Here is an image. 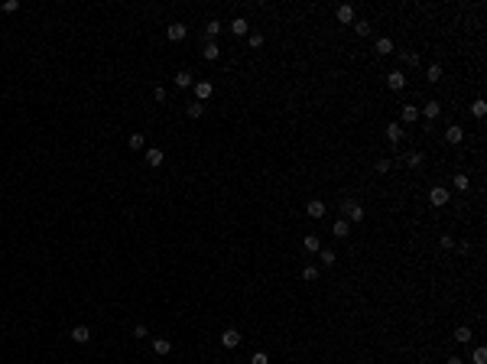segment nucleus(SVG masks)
<instances>
[{"instance_id":"nucleus-1","label":"nucleus","mask_w":487,"mask_h":364,"mask_svg":"<svg viewBox=\"0 0 487 364\" xmlns=\"http://www.w3.org/2000/svg\"><path fill=\"white\" fill-rule=\"evenodd\" d=\"M449 199H451V192L445 186H432L429 189V202H432L435 208H445V205H449Z\"/></svg>"},{"instance_id":"nucleus-2","label":"nucleus","mask_w":487,"mask_h":364,"mask_svg":"<svg viewBox=\"0 0 487 364\" xmlns=\"http://www.w3.org/2000/svg\"><path fill=\"white\" fill-rule=\"evenodd\" d=\"M341 211H344V221H364V208H361V202H354V199L344 202Z\"/></svg>"},{"instance_id":"nucleus-3","label":"nucleus","mask_w":487,"mask_h":364,"mask_svg":"<svg viewBox=\"0 0 487 364\" xmlns=\"http://www.w3.org/2000/svg\"><path fill=\"white\" fill-rule=\"evenodd\" d=\"M192 91H195V101H201V104H205V101H208L211 94H215V85L201 78V81H195V85H192Z\"/></svg>"},{"instance_id":"nucleus-4","label":"nucleus","mask_w":487,"mask_h":364,"mask_svg":"<svg viewBox=\"0 0 487 364\" xmlns=\"http://www.w3.org/2000/svg\"><path fill=\"white\" fill-rule=\"evenodd\" d=\"M387 85H390V91H403V88H406V72L403 69H393L387 75Z\"/></svg>"},{"instance_id":"nucleus-5","label":"nucleus","mask_w":487,"mask_h":364,"mask_svg":"<svg viewBox=\"0 0 487 364\" xmlns=\"http://www.w3.org/2000/svg\"><path fill=\"white\" fill-rule=\"evenodd\" d=\"M240 341L244 338H240L237 328H225V332H221V348H237Z\"/></svg>"},{"instance_id":"nucleus-6","label":"nucleus","mask_w":487,"mask_h":364,"mask_svg":"<svg viewBox=\"0 0 487 364\" xmlns=\"http://www.w3.org/2000/svg\"><path fill=\"white\" fill-rule=\"evenodd\" d=\"M325 211H328V205H325L322 199H312L309 205H305V215H309V218H315V221H318V218H325Z\"/></svg>"},{"instance_id":"nucleus-7","label":"nucleus","mask_w":487,"mask_h":364,"mask_svg":"<svg viewBox=\"0 0 487 364\" xmlns=\"http://www.w3.org/2000/svg\"><path fill=\"white\" fill-rule=\"evenodd\" d=\"M400 121H403V124H416V121H419V104H403Z\"/></svg>"},{"instance_id":"nucleus-8","label":"nucleus","mask_w":487,"mask_h":364,"mask_svg":"<svg viewBox=\"0 0 487 364\" xmlns=\"http://www.w3.org/2000/svg\"><path fill=\"white\" fill-rule=\"evenodd\" d=\"M72 341H75V345H88V341H91V328L88 325H75L72 328Z\"/></svg>"},{"instance_id":"nucleus-9","label":"nucleus","mask_w":487,"mask_h":364,"mask_svg":"<svg viewBox=\"0 0 487 364\" xmlns=\"http://www.w3.org/2000/svg\"><path fill=\"white\" fill-rule=\"evenodd\" d=\"M419 114H425L429 121H435V117L442 114V101H425L422 108H419Z\"/></svg>"},{"instance_id":"nucleus-10","label":"nucleus","mask_w":487,"mask_h":364,"mask_svg":"<svg viewBox=\"0 0 487 364\" xmlns=\"http://www.w3.org/2000/svg\"><path fill=\"white\" fill-rule=\"evenodd\" d=\"M166 36H169L172 42H182V39L188 36V30H186L182 23H169V30H166Z\"/></svg>"},{"instance_id":"nucleus-11","label":"nucleus","mask_w":487,"mask_h":364,"mask_svg":"<svg viewBox=\"0 0 487 364\" xmlns=\"http://www.w3.org/2000/svg\"><path fill=\"white\" fill-rule=\"evenodd\" d=\"M445 140H449L451 147H458V143H461L464 140V127H458V124H451L449 130H445Z\"/></svg>"},{"instance_id":"nucleus-12","label":"nucleus","mask_w":487,"mask_h":364,"mask_svg":"<svg viewBox=\"0 0 487 364\" xmlns=\"http://www.w3.org/2000/svg\"><path fill=\"white\" fill-rule=\"evenodd\" d=\"M201 55H205V62H218V59H221V46H218V42H205Z\"/></svg>"},{"instance_id":"nucleus-13","label":"nucleus","mask_w":487,"mask_h":364,"mask_svg":"<svg viewBox=\"0 0 487 364\" xmlns=\"http://www.w3.org/2000/svg\"><path fill=\"white\" fill-rule=\"evenodd\" d=\"M162 160H166V153H162L159 147H150L147 150V166H153V169H156V166H162Z\"/></svg>"},{"instance_id":"nucleus-14","label":"nucleus","mask_w":487,"mask_h":364,"mask_svg":"<svg viewBox=\"0 0 487 364\" xmlns=\"http://www.w3.org/2000/svg\"><path fill=\"white\" fill-rule=\"evenodd\" d=\"M231 33H234V36H250V23L244 20V16H234V23H231Z\"/></svg>"},{"instance_id":"nucleus-15","label":"nucleus","mask_w":487,"mask_h":364,"mask_svg":"<svg viewBox=\"0 0 487 364\" xmlns=\"http://www.w3.org/2000/svg\"><path fill=\"white\" fill-rule=\"evenodd\" d=\"M335 16H338V23H354V7H351V3H341Z\"/></svg>"},{"instance_id":"nucleus-16","label":"nucleus","mask_w":487,"mask_h":364,"mask_svg":"<svg viewBox=\"0 0 487 364\" xmlns=\"http://www.w3.org/2000/svg\"><path fill=\"white\" fill-rule=\"evenodd\" d=\"M302 247L309 250V254H318V250H322V241H318V234H305V238H302Z\"/></svg>"},{"instance_id":"nucleus-17","label":"nucleus","mask_w":487,"mask_h":364,"mask_svg":"<svg viewBox=\"0 0 487 364\" xmlns=\"http://www.w3.org/2000/svg\"><path fill=\"white\" fill-rule=\"evenodd\" d=\"M172 81H176V88H192L195 85V78H192V72H176V78H172Z\"/></svg>"},{"instance_id":"nucleus-18","label":"nucleus","mask_w":487,"mask_h":364,"mask_svg":"<svg viewBox=\"0 0 487 364\" xmlns=\"http://www.w3.org/2000/svg\"><path fill=\"white\" fill-rule=\"evenodd\" d=\"M332 234H335V238H348V234H351V221H344V218H338V221L332 225Z\"/></svg>"},{"instance_id":"nucleus-19","label":"nucleus","mask_w":487,"mask_h":364,"mask_svg":"<svg viewBox=\"0 0 487 364\" xmlns=\"http://www.w3.org/2000/svg\"><path fill=\"white\" fill-rule=\"evenodd\" d=\"M153 351H156L159 358H166V355L172 351V341H169V338H153Z\"/></svg>"},{"instance_id":"nucleus-20","label":"nucleus","mask_w":487,"mask_h":364,"mask_svg":"<svg viewBox=\"0 0 487 364\" xmlns=\"http://www.w3.org/2000/svg\"><path fill=\"white\" fill-rule=\"evenodd\" d=\"M387 140H390V147H396L403 140V124H390L387 127Z\"/></svg>"},{"instance_id":"nucleus-21","label":"nucleus","mask_w":487,"mask_h":364,"mask_svg":"<svg viewBox=\"0 0 487 364\" xmlns=\"http://www.w3.org/2000/svg\"><path fill=\"white\" fill-rule=\"evenodd\" d=\"M374 49H377V55H390V52H393V39H390V36H380Z\"/></svg>"},{"instance_id":"nucleus-22","label":"nucleus","mask_w":487,"mask_h":364,"mask_svg":"<svg viewBox=\"0 0 487 364\" xmlns=\"http://www.w3.org/2000/svg\"><path fill=\"white\" fill-rule=\"evenodd\" d=\"M221 30H225V26L218 23V20H208V23H205V39H208V42H215V36H218Z\"/></svg>"},{"instance_id":"nucleus-23","label":"nucleus","mask_w":487,"mask_h":364,"mask_svg":"<svg viewBox=\"0 0 487 364\" xmlns=\"http://www.w3.org/2000/svg\"><path fill=\"white\" fill-rule=\"evenodd\" d=\"M186 114L192 117V121H198L201 114H205V104H201V101H188V108H186Z\"/></svg>"},{"instance_id":"nucleus-24","label":"nucleus","mask_w":487,"mask_h":364,"mask_svg":"<svg viewBox=\"0 0 487 364\" xmlns=\"http://www.w3.org/2000/svg\"><path fill=\"white\" fill-rule=\"evenodd\" d=\"M400 62H403V65H419V52H412V49H403V52H400Z\"/></svg>"},{"instance_id":"nucleus-25","label":"nucleus","mask_w":487,"mask_h":364,"mask_svg":"<svg viewBox=\"0 0 487 364\" xmlns=\"http://www.w3.org/2000/svg\"><path fill=\"white\" fill-rule=\"evenodd\" d=\"M471 338H474V335H471V328H468V325L455 328V341H458V345H468V341H471Z\"/></svg>"},{"instance_id":"nucleus-26","label":"nucleus","mask_w":487,"mask_h":364,"mask_svg":"<svg viewBox=\"0 0 487 364\" xmlns=\"http://www.w3.org/2000/svg\"><path fill=\"white\" fill-rule=\"evenodd\" d=\"M406 166H410V169H419V166H422V153H419V150L406 153Z\"/></svg>"},{"instance_id":"nucleus-27","label":"nucleus","mask_w":487,"mask_h":364,"mask_svg":"<svg viewBox=\"0 0 487 364\" xmlns=\"http://www.w3.org/2000/svg\"><path fill=\"white\" fill-rule=\"evenodd\" d=\"M425 78H429V81H442V65L432 62L429 69H425Z\"/></svg>"},{"instance_id":"nucleus-28","label":"nucleus","mask_w":487,"mask_h":364,"mask_svg":"<svg viewBox=\"0 0 487 364\" xmlns=\"http://www.w3.org/2000/svg\"><path fill=\"white\" fill-rule=\"evenodd\" d=\"M302 280L315 283V280H318V267H315V264H305V267H302Z\"/></svg>"},{"instance_id":"nucleus-29","label":"nucleus","mask_w":487,"mask_h":364,"mask_svg":"<svg viewBox=\"0 0 487 364\" xmlns=\"http://www.w3.org/2000/svg\"><path fill=\"white\" fill-rule=\"evenodd\" d=\"M451 186H455L458 192H468V186H471V182H468V176H464V172H458V176L451 179Z\"/></svg>"},{"instance_id":"nucleus-30","label":"nucleus","mask_w":487,"mask_h":364,"mask_svg":"<svg viewBox=\"0 0 487 364\" xmlns=\"http://www.w3.org/2000/svg\"><path fill=\"white\" fill-rule=\"evenodd\" d=\"M143 147H147L143 133H140V130H133V133H130V150H143Z\"/></svg>"},{"instance_id":"nucleus-31","label":"nucleus","mask_w":487,"mask_h":364,"mask_svg":"<svg viewBox=\"0 0 487 364\" xmlns=\"http://www.w3.org/2000/svg\"><path fill=\"white\" fill-rule=\"evenodd\" d=\"M471 364H487V348H481V345H478V348L471 351Z\"/></svg>"},{"instance_id":"nucleus-32","label":"nucleus","mask_w":487,"mask_h":364,"mask_svg":"<svg viewBox=\"0 0 487 364\" xmlns=\"http://www.w3.org/2000/svg\"><path fill=\"white\" fill-rule=\"evenodd\" d=\"M471 114H474V117H484V114H487V101H484V98H478V101L471 104Z\"/></svg>"},{"instance_id":"nucleus-33","label":"nucleus","mask_w":487,"mask_h":364,"mask_svg":"<svg viewBox=\"0 0 487 364\" xmlns=\"http://www.w3.org/2000/svg\"><path fill=\"white\" fill-rule=\"evenodd\" d=\"M318 260H322V264H325V267H332V264H335V250H328V247H322V250H318Z\"/></svg>"},{"instance_id":"nucleus-34","label":"nucleus","mask_w":487,"mask_h":364,"mask_svg":"<svg viewBox=\"0 0 487 364\" xmlns=\"http://www.w3.org/2000/svg\"><path fill=\"white\" fill-rule=\"evenodd\" d=\"M354 33L357 36H371V23L367 20H354Z\"/></svg>"},{"instance_id":"nucleus-35","label":"nucleus","mask_w":487,"mask_h":364,"mask_svg":"<svg viewBox=\"0 0 487 364\" xmlns=\"http://www.w3.org/2000/svg\"><path fill=\"white\" fill-rule=\"evenodd\" d=\"M247 364H270V355H266V351H254Z\"/></svg>"},{"instance_id":"nucleus-36","label":"nucleus","mask_w":487,"mask_h":364,"mask_svg":"<svg viewBox=\"0 0 487 364\" xmlns=\"http://www.w3.org/2000/svg\"><path fill=\"white\" fill-rule=\"evenodd\" d=\"M247 46L250 49H260L263 46V33H250V36H247Z\"/></svg>"},{"instance_id":"nucleus-37","label":"nucleus","mask_w":487,"mask_h":364,"mask_svg":"<svg viewBox=\"0 0 487 364\" xmlns=\"http://www.w3.org/2000/svg\"><path fill=\"white\" fill-rule=\"evenodd\" d=\"M390 166H393V160H390V156H383V160H377V166H374V169H377V172H390Z\"/></svg>"},{"instance_id":"nucleus-38","label":"nucleus","mask_w":487,"mask_h":364,"mask_svg":"<svg viewBox=\"0 0 487 364\" xmlns=\"http://www.w3.org/2000/svg\"><path fill=\"white\" fill-rule=\"evenodd\" d=\"M439 247H442V250H451V247H455V238H451V234H442Z\"/></svg>"},{"instance_id":"nucleus-39","label":"nucleus","mask_w":487,"mask_h":364,"mask_svg":"<svg viewBox=\"0 0 487 364\" xmlns=\"http://www.w3.org/2000/svg\"><path fill=\"white\" fill-rule=\"evenodd\" d=\"M133 338H147V325H143V322L133 325Z\"/></svg>"},{"instance_id":"nucleus-40","label":"nucleus","mask_w":487,"mask_h":364,"mask_svg":"<svg viewBox=\"0 0 487 364\" xmlns=\"http://www.w3.org/2000/svg\"><path fill=\"white\" fill-rule=\"evenodd\" d=\"M0 10H3V13H16V10H20V3H16V0H7Z\"/></svg>"},{"instance_id":"nucleus-41","label":"nucleus","mask_w":487,"mask_h":364,"mask_svg":"<svg viewBox=\"0 0 487 364\" xmlns=\"http://www.w3.org/2000/svg\"><path fill=\"white\" fill-rule=\"evenodd\" d=\"M153 98H156V101H166V88L156 85V88H153Z\"/></svg>"},{"instance_id":"nucleus-42","label":"nucleus","mask_w":487,"mask_h":364,"mask_svg":"<svg viewBox=\"0 0 487 364\" xmlns=\"http://www.w3.org/2000/svg\"><path fill=\"white\" fill-rule=\"evenodd\" d=\"M445 364H464V358H458V355H451V358H449V361H445Z\"/></svg>"}]
</instances>
